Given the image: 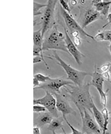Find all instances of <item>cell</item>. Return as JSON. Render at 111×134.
<instances>
[{
	"instance_id": "cell-24",
	"label": "cell",
	"mask_w": 111,
	"mask_h": 134,
	"mask_svg": "<svg viewBox=\"0 0 111 134\" xmlns=\"http://www.w3.org/2000/svg\"><path fill=\"white\" fill-rule=\"evenodd\" d=\"M33 112L39 114L45 112L46 109L42 105L39 104L33 105Z\"/></svg>"
},
{
	"instance_id": "cell-22",
	"label": "cell",
	"mask_w": 111,
	"mask_h": 134,
	"mask_svg": "<svg viewBox=\"0 0 111 134\" xmlns=\"http://www.w3.org/2000/svg\"><path fill=\"white\" fill-rule=\"evenodd\" d=\"M108 90L107 91L104 92V91H102L98 92L100 97L101 103L104 107H106L107 105V93L108 92Z\"/></svg>"
},
{
	"instance_id": "cell-17",
	"label": "cell",
	"mask_w": 111,
	"mask_h": 134,
	"mask_svg": "<svg viewBox=\"0 0 111 134\" xmlns=\"http://www.w3.org/2000/svg\"><path fill=\"white\" fill-rule=\"evenodd\" d=\"M92 114L95 117V121L102 130L104 123V118L102 112L98 109L94 103L92 108Z\"/></svg>"
},
{
	"instance_id": "cell-9",
	"label": "cell",
	"mask_w": 111,
	"mask_h": 134,
	"mask_svg": "<svg viewBox=\"0 0 111 134\" xmlns=\"http://www.w3.org/2000/svg\"><path fill=\"white\" fill-rule=\"evenodd\" d=\"M64 40L69 54L73 57L77 64L80 65L82 63L83 58L85 57V56L77 48V47L75 45L69 36L65 27H64Z\"/></svg>"
},
{
	"instance_id": "cell-12",
	"label": "cell",
	"mask_w": 111,
	"mask_h": 134,
	"mask_svg": "<svg viewBox=\"0 0 111 134\" xmlns=\"http://www.w3.org/2000/svg\"><path fill=\"white\" fill-rule=\"evenodd\" d=\"M101 14L95 9H88L85 14L82 28H85L91 24L99 20L101 18Z\"/></svg>"
},
{
	"instance_id": "cell-18",
	"label": "cell",
	"mask_w": 111,
	"mask_h": 134,
	"mask_svg": "<svg viewBox=\"0 0 111 134\" xmlns=\"http://www.w3.org/2000/svg\"><path fill=\"white\" fill-rule=\"evenodd\" d=\"M97 41H108L111 42V30H104L99 32L94 37Z\"/></svg>"
},
{
	"instance_id": "cell-21",
	"label": "cell",
	"mask_w": 111,
	"mask_h": 134,
	"mask_svg": "<svg viewBox=\"0 0 111 134\" xmlns=\"http://www.w3.org/2000/svg\"><path fill=\"white\" fill-rule=\"evenodd\" d=\"M34 78L38 80L40 83L47 82L51 79L50 75H46L41 73H37L34 75Z\"/></svg>"
},
{
	"instance_id": "cell-28",
	"label": "cell",
	"mask_w": 111,
	"mask_h": 134,
	"mask_svg": "<svg viewBox=\"0 0 111 134\" xmlns=\"http://www.w3.org/2000/svg\"><path fill=\"white\" fill-rule=\"evenodd\" d=\"M107 22L102 27V28H104L108 26V25L110 24H111V13H109L108 15H107Z\"/></svg>"
},
{
	"instance_id": "cell-16",
	"label": "cell",
	"mask_w": 111,
	"mask_h": 134,
	"mask_svg": "<svg viewBox=\"0 0 111 134\" xmlns=\"http://www.w3.org/2000/svg\"><path fill=\"white\" fill-rule=\"evenodd\" d=\"M44 41V38L42 35L41 28L33 32V48L42 49Z\"/></svg>"
},
{
	"instance_id": "cell-26",
	"label": "cell",
	"mask_w": 111,
	"mask_h": 134,
	"mask_svg": "<svg viewBox=\"0 0 111 134\" xmlns=\"http://www.w3.org/2000/svg\"><path fill=\"white\" fill-rule=\"evenodd\" d=\"M109 64L108 63L107 64H103L101 66L100 68H97V69L100 70L102 73L106 72L108 71V69H109Z\"/></svg>"
},
{
	"instance_id": "cell-5",
	"label": "cell",
	"mask_w": 111,
	"mask_h": 134,
	"mask_svg": "<svg viewBox=\"0 0 111 134\" xmlns=\"http://www.w3.org/2000/svg\"><path fill=\"white\" fill-rule=\"evenodd\" d=\"M73 84L71 81L62 77L50 79L47 82L41 83L39 87L34 90L42 89L53 94H60L61 88Z\"/></svg>"
},
{
	"instance_id": "cell-23",
	"label": "cell",
	"mask_w": 111,
	"mask_h": 134,
	"mask_svg": "<svg viewBox=\"0 0 111 134\" xmlns=\"http://www.w3.org/2000/svg\"><path fill=\"white\" fill-rule=\"evenodd\" d=\"M58 2H59L60 5L61 6L65 11H66L70 15H72L71 13V9L69 6L68 1L60 0L58 1Z\"/></svg>"
},
{
	"instance_id": "cell-20",
	"label": "cell",
	"mask_w": 111,
	"mask_h": 134,
	"mask_svg": "<svg viewBox=\"0 0 111 134\" xmlns=\"http://www.w3.org/2000/svg\"><path fill=\"white\" fill-rule=\"evenodd\" d=\"M46 4H42L39 2H33V15L34 16L41 15L42 13L40 11L42 8H45Z\"/></svg>"
},
{
	"instance_id": "cell-4",
	"label": "cell",
	"mask_w": 111,
	"mask_h": 134,
	"mask_svg": "<svg viewBox=\"0 0 111 134\" xmlns=\"http://www.w3.org/2000/svg\"><path fill=\"white\" fill-rule=\"evenodd\" d=\"M57 0H48L42 17V33L44 38L45 34L52 29L56 25L55 19V11L57 2Z\"/></svg>"
},
{
	"instance_id": "cell-38",
	"label": "cell",
	"mask_w": 111,
	"mask_h": 134,
	"mask_svg": "<svg viewBox=\"0 0 111 134\" xmlns=\"http://www.w3.org/2000/svg\"><path fill=\"white\" fill-rule=\"evenodd\" d=\"M73 134V133H70V134Z\"/></svg>"
},
{
	"instance_id": "cell-3",
	"label": "cell",
	"mask_w": 111,
	"mask_h": 134,
	"mask_svg": "<svg viewBox=\"0 0 111 134\" xmlns=\"http://www.w3.org/2000/svg\"><path fill=\"white\" fill-rule=\"evenodd\" d=\"M47 33L48 34L44 39L43 51L58 50L64 51L70 54L64 40L65 35L58 30L57 25H55Z\"/></svg>"
},
{
	"instance_id": "cell-25",
	"label": "cell",
	"mask_w": 111,
	"mask_h": 134,
	"mask_svg": "<svg viewBox=\"0 0 111 134\" xmlns=\"http://www.w3.org/2000/svg\"><path fill=\"white\" fill-rule=\"evenodd\" d=\"M64 120L66 122L68 125L70 127V129H71L73 133V134H84L82 132V131H79V130H77V129H75V127H73L70 124V123L69 122V121H68L66 118H65V119H64Z\"/></svg>"
},
{
	"instance_id": "cell-32",
	"label": "cell",
	"mask_w": 111,
	"mask_h": 134,
	"mask_svg": "<svg viewBox=\"0 0 111 134\" xmlns=\"http://www.w3.org/2000/svg\"><path fill=\"white\" fill-rule=\"evenodd\" d=\"M70 2H71V4L73 6L76 5L77 3V1H71Z\"/></svg>"
},
{
	"instance_id": "cell-37",
	"label": "cell",
	"mask_w": 111,
	"mask_h": 134,
	"mask_svg": "<svg viewBox=\"0 0 111 134\" xmlns=\"http://www.w3.org/2000/svg\"><path fill=\"white\" fill-rule=\"evenodd\" d=\"M110 82V83L111 84V81H109V82Z\"/></svg>"
},
{
	"instance_id": "cell-2",
	"label": "cell",
	"mask_w": 111,
	"mask_h": 134,
	"mask_svg": "<svg viewBox=\"0 0 111 134\" xmlns=\"http://www.w3.org/2000/svg\"><path fill=\"white\" fill-rule=\"evenodd\" d=\"M46 58L55 59L57 64L61 67L66 72L67 75L66 79L71 81L76 86H82L83 84L85 77L88 75H91L92 72L77 70L67 64L60 57L55 50L53 51V54L51 57H46Z\"/></svg>"
},
{
	"instance_id": "cell-36",
	"label": "cell",
	"mask_w": 111,
	"mask_h": 134,
	"mask_svg": "<svg viewBox=\"0 0 111 134\" xmlns=\"http://www.w3.org/2000/svg\"><path fill=\"white\" fill-rule=\"evenodd\" d=\"M106 134H111L110 133H109V132H106Z\"/></svg>"
},
{
	"instance_id": "cell-35",
	"label": "cell",
	"mask_w": 111,
	"mask_h": 134,
	"mask_svg": "<svg viewBox=\"0 0 111 134\" xmlns=\"http://www.w3.org/2000/svg\"><path fill=\"white\" fill-rule=\"evenodd\" d=\"M108 48L111 55V42H110V43L109 45L108 46Z\"/></svg>"
},
{
	"instance_id": "cell-19",
	"label": "cell",
	"mask_w": 111,
	"mask_h": 134,
	"mask_svg": "<svg viewBox=\"0 0 111 134\" xmlns=\"http://www.w3.org/2000/svg\"><path fill=\"white\" fill-rule=\"evenodd\" d=\"M101 112L104 118V123L102 129V132L101 134H106L107 130H108V126L109 124V113L106 107H104L101 111Z\"/></svg>"
},
{
	"instance_id": "cell-10",
	"label": "cell",
	"mask_w": 111,
	"mask_h": 134,
	"mask_svg": "<svg viewBox=\"0 0 111 134\" xmlns=\"http://www.w3.org/2000/svg\"><path fill=\"white\" fill-rule=\"evenodd\" d=\"M56 100V107L58 111L61 112L64 119L69 115H76V111L72 108L67 100L65 95L60 94H54Z\"/></svg>"
},
{
	"instance_id": "cell-8",
	"label": "cell",
	"mask_w": 111,
	"mask_h": 134,
	"mask_svg": "<svg viewBox=\"0 0 111 134\" xmlns=\"http://www.w3.org/2000/svg\"><path fill=\"white\" fill-rule=\"evenodd\" d=\"M35 104L42 105L54 117H59L58 111L56 107V98L53 94L48 92H45V95L43 97L34 99L33 105Z\"/></svg>"
},
{
	"instance_id": "cell-29",
	"label": "cell",
	"mask_w": 111,
	"mask_h": 134,
	"mask_svg": "<svg viewBox=\"0 0 111 134\" xmlns=\"http://www.w3.org/2000/svg\"><path fill=\"white\" fill-rule=\"evenodd\" d=\"M73 42L75 45L77 47L79 46L81 43V41L79 37H76L74 38Z\"/></svg>"
},
{
	"instance_id": "cell-39",
	"label": "cell",
	"mask_w": 111,
	"mask_h": 134,
	"mask_svg": "<svg viewBox=\"0 0 111 134\" xmlns=\"http://www.w3.org/2000/svg\"><path fill=\"white\" fill-rule=\"evenodd\" d=\"M110 118H111V117H110Z\"/></svg>"
},
{
	"instance_id": "cell-27",
	"label": "cell",
	"mask_w": 111,
	"mask_h": 134,
	"mask_svg": "<svg viewBox=\"0 0 111 134\" xmlns=\"http://www.w3.org/2000/svg\"><path fill=\"white\" fill-rule=\"evenodd\" d=\"M101 74H102V77H103L104 80H107L108 82L110 81V74L108 71L102 73Z\"/></svg>"
},
{
	"instance_id": "cell-1",
	"label": "cell",
	"mask_w": 111,
	"mask_h": 134,
	"mask_svg": "<svg viewBox=\"0 0 111 134\" xmlns=\"http://www.w3.org/2000/svg\"><path fill=\"white\" fill-rule=\"evenodd\" d=\"M90 83H87L80 86L70 85L64 87L69 98L78 109L81 115L85 110L92 114V108L94 102L90 94Z\"/></svg>"
},
{
	"instance_id": "cell-31",
	"label": "cell",
	"mask_w": 111,
	"mask_h": 134,
	"mask_svg": "<svg viewBox=\"0 0 111 134\" xmlns=\"http://www.w3.org/2000/svg\"><path fill=\"white\" fill-rule=\"evenodd\" d=\"M40 84H41V83L40 82L36 79L34 78V79H33V87H34L33 89L39 87Z\"/></svg>"
},
{
	"instance_id": "cell-34",
	"label": "cell",
	"mask_w": 111,
	"mask_h": 134,
	"mask_svg": "<svg viewBox=\"0 0 111 134\" xmlns=\"http://www.w3.org/2000/svg\"><path fill=\"white\" fill-rule=\"evenodd\" d=\"M62 130H63V132H64V133L58 134L57 133H56L55 131H52V134H66V132H65V130H64V129H62Z\"/></svg>"
},
{
	"instance_id": "cell-14",
	"label": "cell",
	"mask_w": 111,
	"mask_h": 134,
	"mask_svg": "<svg viewBox=\"0 0 111 134\" xmlns=\"http://www.w3.org/2000/svg\"><path fill=\"white\" fill-rule=\"evenodd\" d=\"M95 9L101 15L107 16L111 5V1H92Z\"/></svg>"
},
{
	"instance_id": "cell-6",
	"label": "cell",
	"mask_w": 111,
	"mask_h": 134,
	"mask_svg": "<svg viewBox=\"0 0 111 134\" xmlns=\"http://www.w3.org/2000/svg\"><path fill=\"white\" fill-rule=\"evenodd\" d=\"M60 12L63 18L66 25L70 30L71 34L75 32H77L79 35L85 37H89L95 40L94 37L86 32L82 27L74 18L72 15H70L65 11L61 7H60Z\"/></svg>"
},
{
	"instance_id": "cell-15",
	"label": "cell",
	"mask_w": 111,
	"mask_h": 134,
	"mask_svg": "<svg viewBox=\"0 0 111 134\" xmlns=\"http://www.w3.org/2000/svg\"><path fill=\"white\" fill-rule=\"evenodd\" d=\"M64 120L63 117H54L52 122L49 124L48 129L50 131H56V130L64 129L63 122Z\"/></svg>"
},
{
	"instance_id": "cell-30",
	"label": "cell",
	"mask_w": 111,
	"mask_h": 134,
	"mask_svg": "<svg viewBox=\"0 0 111 134\" xmlns=\"http://www.w3.org/2000/svg\"><path fill=\"white\" fill-rule=\"evenodd\" d=\"M40 127L37 126H34L33 127V134H41Z\"/></svg>"
},
{
	"instance_id": "cell-11",
	"label": "cell",
	"mask_w": 111,
	"mask_h": 134,
	"mask_svg": "<svg viewBox=\"0 0 111 134\" xmlns=\"http://www.w3.org/2000/svg\"><path fill=\"white\" fill-rule=\"evenodd\" d=\"M91 76L92 78L91 82L90 83L91 86L95 87L98 92L104 91L103 84L104 79L102 77V74L97 71L96 64L95 65L94 71L91 73Z\"/></svg>"
},
{
	"instance_id": "cell-13",
	"label": "cell",
	"mask_w": 111,
	"mask_h": 134,
	"mask_svg": "<svg viewBox=\"0 0 111 134\" xmlns=\"http://www.w3.org/2000/svg\"><path fill=\"white\" fill-rule=\"evenodd\" d=\"M39 115L34 120V126L42 127L46 124H50L52 122L53 116L49 112H45L38 114Z\"/></svg>"
},
{
	"instance_id": "cell-7",
	"label": "cell",
	"mask_w": 111,
	"mask_h": 134,
	"mask_svg": "<svg viewBox=\"0 0 111 134\" xmlns=\"http://www.w3.org/2000/svg\"><path fill=\"white\" fill-rule=\"evenodd\" d=\"M82 121V131L84 134H101V129L88 110H85L81 115Z\"/></svg>"
},
{
	"instance_id": "cell-33",
	"label": "cell",
	"mask_w": 111,
	"mask_h": 134,
	"mask_svg": "<svg viewBox=\"0 0 111 134\" xmlns=\"http://www.w3.org/2000/svg\"><path fill=\"white\" fill-rule=\"evenodd\" d=\"M109 64V69H108V71L110 74H111V63L108 62Z\"/></svg>"
}]
</instances>
